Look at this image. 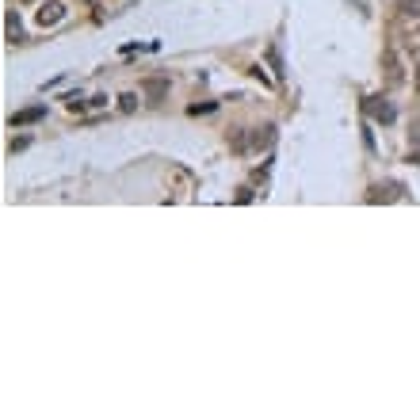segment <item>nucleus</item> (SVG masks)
<instances>
[{
  "instance_id": "nucleus-9",
  "label": "nucleus",
  "mask_w": 420,
  "mask_h": 420,
  "mask_svg": "<svg viewBox=\"0 0 420 420\" xmlns=\"http://www.w3.org/2000/svg\"><path fill=\"white\" fill-rule=\"evenodd\" d=\"M23 4H31V0H23Z\"/></svg>"
},
{
  "instance_id": "nucleus-7",
  "label": "nucleus",
  "mask_w": 420,
  "mask_h": 420,
  "mask_svg": "<svg viewBox=\"0 0 420 420\" xmlns=\"http://www.w3.org/2000/svg\"><path fill=\"white\" fill-rule=\"evenodd\" d=\"M401 12H405V16H420V0H401Z\"/></svg>"
},
{
  "instance_id": "nucleus-1",
  "label": "nucleus",
  "mask_w": 420,
  "mask_h": 420,
  "mask_svg": "<svg viewBox=\"0 0 420 420\" xmlns=\"http://www.w3.org/2000/svg\"><path fill=\"white\" fill-rule=\"evenodd\" d=\"M363 111H367L375 123H394V107H390L382 96H367V100H363Z\"/></svg>"
},
{
  "instance_id": "nucleus-5",
  "label": "nucleus",
  "mask_w": 420,
  "mask_h": 420,
  "mask_svg": "<svg viewBox=\"0 0 420 420\" xmlns=\"http://www.w3.org/2000/svg\"><path fill=\"white\" fill-rule=\"evenodd\" d=\"M268 61H272L275 77H283V61H279V50H275V46H268Z\"/></svg>"
},
{
  "instance_id": "nucleus-2",
  "label": "nucleus",
  "mask_w": 420,
  "mask_h": 420,
  "mask_svg": "<svg viewBox=\"0 0 420 420\" xmlns=\"http://www.w3.org/2000/svg\"><path fill=\"white\" fill-rule=\"evenodd\" d=\"M42 115H46V107H27V111H16V115L8 119V126H12V130H20V126H31V123H39Z\"/></svg>"
},
{
  "instance_id": "nucleus-4",
  "label": "nucleus",
  "mask_w": 420,
  "mask_h": 420,
  "mask_svg": "<svg viewBox=\"0 0 420 420\" xmlns=\"http://www.w3.org/2000/svg\"><path fill=\"white\" fill-rule=\"evenodd\" d=\"M8 42H20V20H16V12H8Z\"/></svg>"
},
{
  "instance_id": "nucleus-8",
  "label": "nucleus",
  "mask_w": 420,
  "mask_h": 420,
  "mask_svg": "<svg viewBox=\"0 0 420 420\" xmlns=\"http://www.w3.org/2000/svg\"><path fill=\"white\" fill-rule=\"evenodd\" d=\"M138 107V96H134V92H126V96H123V111H134Z\"/></svg>"
},
{
  "instance_id": "nucleus-6",
  "label": "nucleus",
  "mask_w": 420,
  "mask_h": 420,
  "mask_svg": "<svg viewBox=\"0 0 420 420\" xmlns=\"http://www.w3.org/2000/svg\"><path fill=\"white\" fill-rule=\"evenodd\" d=\"M164 88H168L164 80H149V84H145V92H149V96H164Z\"/></svg>"
},
{
  "instance_id": "nucleus-3",
  "label": "nucleus",
  "mask_w": 420,
  "mask_h": 420,
  "mask_svg": "<svg viewBox=\"0 0 420 420\" xmlns=\"http://www.w3.org/2000/svg\"><path fill=\"white\" fill-rule=\"evenodd\" d=\"M61 16H65V8L58 4V0H50V4L39 8V27H54V23L61 20Z\"/></svg>"
}]
</instances>
